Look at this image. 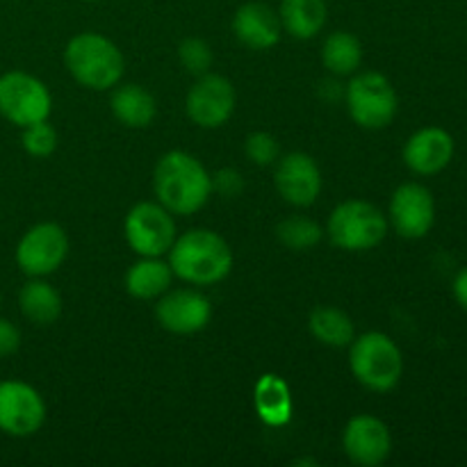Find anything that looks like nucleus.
I'll return each mask as SVG.
<instances>
[{"label":"nucleus","mask_w":467,"mask_h":467,"mask_svg":"<svg viewBox=\"0 0 467 467\" xmlns=\"http://www.w3.org/2000/svg\"><path fill=\"white\" fill-rule=\"evenodd\" d=\"M153 192L169 213L190 217L213 196V176L187 150H169L155 164Z\"/></svg>","instance_id":"nucleus-1"},{"label":"nucleus","mask_w":467,"mask_h":467,"mask_svg":"<svg viewBox=\"0 0 467 467\" xmlns=\"http://www.w3.org/2000/svg\"><path fill=\"white\" fill-rule=\"evenodd\" d=\"M173 276L190 285L222 283L233 269V249L219 233L210 228H192L176 237L169 249Z\"/></svg>","instance_id":"nucleus-2"},{"label":"nucleus","mask_w":467,"mask_h":467,"mask_svg":"<svg viewBox=\"0 0 467 467\" xmlns=\"http://www.w3.org/2000/svg\"><path fill=\"white\" fill-rule=\"evenodd\" d=\"M64 64L73 80L91 91L114 89L126 71V59L112 39L99 32H80L64 50Z\"/></svg>","instance_id":"nucleus-3"},{"label":"nucleus","mask_w":467,"mask_h":467,"mask_svg":"<svg viewBox=\"0 0 467 467\" xmlns=\"http://www.w3.org/2000/svg\"><path fill=\"white\" fill-rule=\"evenodd\" d=\"M349 368L363 388L372 392H390L404 374V356L390 336L369 331L354 337L349 345Z\"/></svg>","instance_id":"nucleus-4"},{"label":"nucleus","mask_w":467,"mask_h":467,"mask_svg":"<svg viewBox=\"0 0 467 467\" xmlns=\"http://www.w3.org/2000/svg\"><path fill=\"white\" fill-rule=\"evenodd\" d=\"M388 217L369 201L349 199L336 205L328 217V240L342 251H369L377 249L388 235Z\"/></svg>","instance_id":"nucleus-5"},{"label":"nucleus","mask_w":467,"mask_h":467,"mask_svg":"<svg viewBox=\"0 0 467 467\" xmlns=\"http://www.w3.org/2000/svg\"><path fill=\"white\" fill-rule=\"evenodd\" d=\"M347 109L356 126L381 130L390 126L400 109V96L392 82L379 71L354 73L345 91Z\"/></svg>","instance_id":"nucleus-6"},{"label":"nucleus","mask_w":467,"mask_h":467,"mask_svg":"<svg viewBox=\"0 0 467 467\" xmlns=\"http://www.w3.org/2000/svg\"><path fill=\"white\" fill-rule=\"evenodd\" d=\"M123 235L128 246L137 255L146 258H162L176 242V222L173 214L158 201H141L135 203L123 222Z\"/></svg>","instance_id":"nucleus-7"},{"label":"nucleus","mask_w":467,"mask_h":467,"mask_svg":"<svg viewBox=\"0 0 467 467\" xmlns=\"http://www.w3.org/2000/svg\"><path fill=\"white\" fill-rule=\"evenodd\" d=\"M53 109L48 87L26 71H9L0 76V114L18 128L46 121Z\"/></svg>","instance_id":"nucleus-8"},{"label":"nucleus","mask_w":467,"mask_h":467,"mask_svg":"<svg viewBox=\"0 0 467 467\" xmlns=\"http://www.w3.org/2000/svg\"><path fill=\"white\" fill-rule=\"evenodd\" d=\"M68 255V235L59 223L41 222L18 240L16 265L26 276L44 278L57 272Z\"/></svg>","instance_id":"nucleus-9"},{"label":"nucleus","mask_w":467,"mask_h":467,"mask_svg":"<svg viewBox=\"0 0 467 467\" xmlns=\"http://www.w3.org/2000/svg\"><path fill=\"white\" fill-rule=\"evenodd\" d=\"M235 105L237 94L233 82L213 71L196 78L185 100L190 121L199 128H208V130L228 123V119L235 112Z\"/></svg>","instance_id":"nucleus-10"},{"label":"nucleus","mask_w":467,"mask_h":467,"mask_svg":"<svg viewBox=\"0 0 467 467\" xmlns=\"http://www.w3.org/2000/svg\"><path fill=\"white\" fill-rule=\"evenodd\" d=\"M46 422V401L23 381H0V431L12 438L35 436Z\"/></svg>","instance_id":"nucleus-11"},{"label":"nucleus","mask_w":467,"mask_h":467,"mask_svg":"<svg viewBox=\"0 0 467 467\" xmlns=\"http://www.w3.org/2000/svg\"><path fill=\"white\" fill-rule=\"evenodd\" d=\"M388 223L406 240L429 235L436 223V201L431 192L420 182H404L397 187L388 208Z\"/></svg>","instance_id":"nucleus-12"},{"label":"nucleus","mask_w":467,"mask_h":467,"mask_svg":"<svg viewBox=\"0 0 467 467\" xmlns=\"http://www.w3.org/2000/svg\"><path fill=\"white\" fill-rule=\"evenodd\" d=\"M213 317V306L208 296L192 287L167 290L155 304V319L160 327L176 336H192L203 331Z\"/></svg>","instance_id":"nucleus-13"},{"label":"nucleus","mask_w":467,"mask_h":467,"mask_svg":"<svg viewBox=\"0 0 467 467\" xmlns=\"http://www.w3.org/2000/svg\"><path fill=\"white\" fill-rule=\"evenodd\" d=\"M342 450L354 465L377 467L390 456L392 433L383 420L360 413L347 422L342 431Z\"/></svg>","instance_id":"nucleus-14"},{"label":"nucleus","mask_w":467,"mask_h":467,"mask_svg":"<svg viewBox=\"0 0 467 467\" xmlns=\"http://www.w3.org/2000/svg\"><path fill=\"white\" fill-rule=\"evenodd\" d=\"M274 182L285 203L295 208H308L322 194V171L308 153H287L276 160Z\"/></svg>","instance_id":"nucleus-15"},{"label":"nucleus","mask_w":467,"mask_h":467,"mask_svg":"<svg viewBox=\"0 0 467 467\" xmlns=\"http://www.w3.org/2000/svg\"><path fill=\"white\" fill-rule=\"evenodd\" d=\"M454 158V137L438 126L413 132L404 146V162L418 176H436Z\"/></svg>","instance_id":"nucleus-16"},{"label":"nucleus","mask_w":467,"mask_h":467,"mask_svg":"<svg viewBox=\"0 0 467 467\" xmlns=\"http://www.w3.org/2000/svg\"><path fill=\"white\" fill-rule=\"evenodd\" d=\"M233 32L251 50H269L281 41V16L269 5L244 3L233 16Z\"/></svg>","instance_id":"nucleus-17"},{"label":"nucleus","mask_w":467,"mask_h":467,"mask_svg":"<svg viewBox=\"0 0 467 467\" xmlns=\"http://www.w3.org/2000/svg\"><path fill=\"white\" fill-rule=\"evenodd\" d=\"M254 409L267 427H285L295 410L290 386L278 374H263L254 386Z\"/></svg>","instance_id":"nucleus-18"},{"label":"nucleus","mask_w":467,"mask_h":467,"mask_svg":"<svg viewBox=\"0 0 467 467\" xmlns=\"http://www.w3.org/2000/svg\"><path fill=\"white\" fill-rule=\"evenodd\" d=\"M109 108H112L114 119L121 126L135 128V130L150 126L155 114H158V103H155L153 94L141 85H135V82L114 87Z\"/></svg>","instance_id":"nucleus-19"},{"label":"nucleus","mask_w":467,"mask_h":467,"mask_svg":"<svg viewBox=\"0 0 467 467\" xmlns=\"http://www.w3.org/2000/svg\"><path fill=\"white\" fill-rule=\"evenodd\" d=\"M171 265L162 258H146L140 255L135 265L126 272V290L132 299L153 301L160 299L167 290H171L173 283Z\"/></svg>","instance_id":"nucleus-20"},{"label":"nucleus","mask_w":467,"mask_h":467,"mask_svg":"<svg viewBox=\"0 0 467 467\" xmlns=\"http://www.w3.org/2000/svg\"><path fill=\"white\" fill-rule=\"evenodd\" d=\"M278 16L287 35L295 39H313L327 26L328 5L327 0H281Z\"/></svg>","instance_id":"nucleus-21"},{"label":"nucleus","mask_w":467,"mask_h":467,"mask_svg":"<svg viewBox=\"0 0 467 467\" xmlns=\"http://www.w3.org/2000/svg\"><path fill=\"white\" fill-rule=\"evenodd\" d=\"M18 308L27 322L50 327L62 315V296L44 278H30L18 292Z\"/></svg>","instance_id":"nucleus-22"},{"label":"nucleus","mask_w":467,"mask_h":467,"mask_svg":"<svg viewBox=\"0 0 467 467\" xmlns=\"http://www.w3.org/2000/svg\"><path fill=\"white\" fill-rule=\"evenodd\" d=\"M308 328L313 337L322 345L342 349L349 347L356 337L354 319L336 306H317L308 317Z\"/></svg>","instance_id":"nucleus-23"},{"label":"nucleus","mask_w":467,"mask_h":467,"mask_svg":"<svg viewBox=\"0 0 467 467\" xmlns=\"http://www.w3.org/2000/svg\"><path fill=\"white\" fill-rule=\"evenodd\" d=\"M322 62L333 76H354L360 68V62H363V44H360L358 36L347 30L331 32L324 39Z\"/></svg>","instance_id":"nucleus-24"},{"label":"nucleus","mask_w":467,"mask_h":467,"mask_svg":"<svg viewBox=\"0 0 467 467\" xmlns=\"http://www.w3.org/2000/svg\"><path fill=\"white\" fill-rule=\"evenodd\" d=\"M276 237L285 249L310 251L322 242L324 228L306 214H290L276 226Z\"/></svg>","instance_id":"nucleus-25"},{"label":"nucleus","mask_w":467,"mask_h":467,"mask_svg":"<svg viewBox=\"0 0 467 467\" xmlns=\"http://www.w3.org/2000/svg\"><path fill=\"white\" fill-rule=\"evenodd\" d=\"M178 59H181L187 73L199 78L210 73V68L214 64V53L205 39H201V36H187L178 46Z\"/></svg>","instance_id":"nucleus-26"},{"label":"nucleus","mask_w":467,"mask_h":467,"mask_svg":"<svg viewBox=\"0 0 467 467\" xmlns=\"http://www.w3.org/2000/svg\"><path fill=\"white\" fill-rule=\"evenodd\" d=\"M21 130L23 149H26V153L32 155V158H50V155L55 153V149H57V130L50 126L48 119L21 128Z\"/></svg>","instance_id":"nucleus-27"},{"label":"nucleus","mask_w":467,"mask_h":467,"mask_svg":"<svg viewBox=\"0 0 467 467\" xmlns=\"http://www.w3.org/2000/svg\"><path fill=\"white\" fill-rule=\"evenodd\" d=\"M244 155L258 167H269V164H276V160L281 158V146H278L276 137L258 130L251 132L244 140Z\"/></svg>","instance_id":"nucleus-28"},{"label":"nucleus","mask_w":467,"mask_h":467,"mask_svg":"<svg viewBox=\"0 0 467 467\" xmlns=\"http://www.w3.org/2000/svg\"><path fill=\"white\" fill-rule=\"evenodd\" d=\"M242 190H244V178L237 169L223 167L213 176V192H217L223 199H235L242 194Z\"/></svg>","instance_id":"nucleus-29"},{"label":"nucleus","mask_w":467,"mask_h":467,"mask_svg":"<svg viewBox=\"0 0 467 467\" xmlns=\"http://www.w3.org/2000/svg\"><path fill=\"white\" fill-rule=\"evenodd\" d=\"M21 347V331L9 319L0 317V356L16 354Z\"/></svg>","instance_id":"nucleus-30"},{"label":"nucleus","mask_w":467,"mask_h":467,"mask_svg":"<svg viewBox=\"0 0 467 467\" xmlns=\"http://www.w3.org/2000/svg\"><path fill=\"white\" fill-rule=\"evenodd\" d=\"M451 290H454L456 304H459L463 310H467V267H463L459 274H456Z\"/></svg>","instance_id":"nucleus-31"},{"label":"nucleus","mask_w":467,"mask_h":467,"mask_svg":"<svg viewBox=\"0 0 467 467\" xmlns=\"http://www.w3.org/2000/svg\"><path fill=\"white\" fill-rule=\"evenodd\" d=\"M85 3H99V0H85Z\"/></svg>","instance_id":"nucleus-32"}]
</instances>
